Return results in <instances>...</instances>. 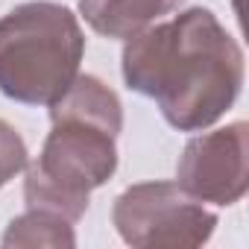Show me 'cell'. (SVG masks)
Returning <instances> with one entry per match:
<instances>
[{"mask_svg":"<svg viewBox=\"0 0 249 249\" xmlns=\"http://www.w3.org/2000/svg\"><path fill=\"white\" fill-rule=\"evenodd\" d=\"M120 73L129 91L156 100L173 129L202 132L237 103L246 65L217 15L191 6L126 38Z\"/></svg>","mask_w":249,"mask_h":249,"instance_id":"cell-1","label":"cell"},{"mask_svg":"<svg viewBox=\"0 0 249 249\" xmlns=\"http://www.w3.org/2000/svg\"><path fill=\"white\" fill-rule=\"evenodd\" d=\"M85 33L53 0H30L0 18V94L24 106L56 103L79 76Z\"/></svg>","mask_w":249,"mask_h":249,"instance_id":"cell-2","label":"cell"},{"mask_svg":"<svg viewBox=\"0 0 249 249\" xmlns=\"http://www.w3.org/2000/svg\"><path fill=\"white\" fill-rule=\"evenodd\" d=\"M50 123L41 153L24 167V202L76 223L88 211L91 191L103 188L117 170V135L100 123L65 114L50 117Z\"/></svg>","mask_w":249,"mask_h":249,"instance_id":"cell-3","label":"cell"},{"mask_svg":"<svg viewBox=\"0 0 249 249\" xmlns=\"http://www.w3.org/2000/svg\"><path fill=\"white\" fill-rule=\"evenodd\" d=\"M111 223L123 243L138 249L202 246L217 229V214L179 182H138L114 199Z\"/></svg>","mask_w":249,"mask_h":249,"instance_id":"cell-4","label":"cell"},{"mask_svg":"<svg viewBox=\"0 0 249 249\" xmlns=\"http://www.w3.org/2000/svg\"><path fill=\"white\" fill-rule=\"evenodd\" d=\"M176 182L199 202L234 205L249 191V123L194 135L176 164Z\"/></svg>","mask_w":249,"mask_h":249,"instance_id":"cell-5","label":"cell"},{"mask_svg":"<svg viewBox=\"0 0 249 249\" xmlns=\"http://www.w3.org/2000/svg\"><path fill=\"white\" fill-rule=\"evenodd\" d=\"M182 3L185 0H79V15L97 36L126 41Z\"/></svg>","mask_w":249,"mask_h":249,"instance_id":"cell-6","label":"cell"},{"mask_svg":"<svg viewBox=\"0 0 249 249\" xmlns=\"http://www.w3.org/2000/svg\"><path fill=\"white\" fill-rule=\"evenodd\" d=\"M3 246H76V231H73V223L59 217V214H50V211H41V208H27L24 214H18L3 237H0Z\"/></svg>","mask_w":249,"mask_h":249,"instance_id":"cell-7","label":"cell"},{"mask_svg":"<svg viewBox=\"0 0 249 249\" xmlns=\"http://www.w3.org/2000/svg\"><path fill=\"white\" fill-rule=\"evenodd\" d=\"M27 161H30L27 141L12 123L0 120V188H6L27 167Z\"/></svg>","mask_w":249,"mask_h":249,"instance_id":"cell-8","label":"cell"}]
</instances>
